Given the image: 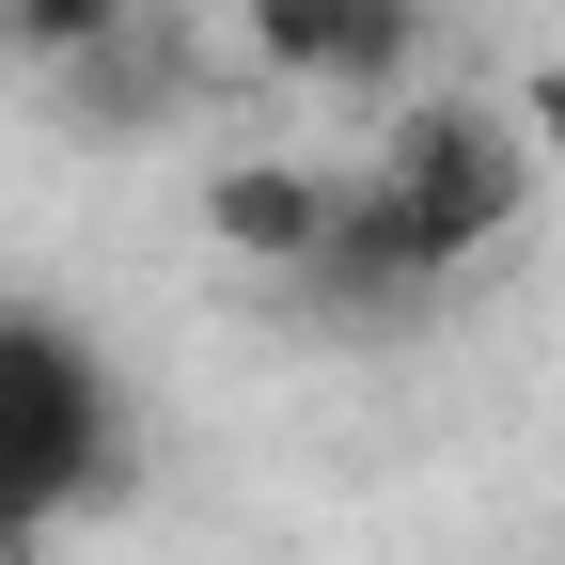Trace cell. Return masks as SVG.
Instances as JSON below:
<instances>
[{"mask_svg": "<svg viewBox=\"0 0 565 565\" xmlns=\"http://www.w3.org/2000/svg\"><path fill=\"white\" fill-rule=\"evenodd\" d=\"M126 17H141V0H0V63L63 79V63H95V47H110Z\"/></svg>", "mask_w": 565, "mask_h": 565, "instance_id": "obj_7", "label": "cell"}, {"mask_svg": "<svg viewBox=\"0 0 565 565\" xmlns=\"http://www.w3.org/2000/svg\"><path fill=\"white\" fill-rule=\"evenodd\" d=\"M393 17H424V0H393Z\"/></svg>", "mask_w": 565, "mask_h": 565, "instance_id": "obj_9", "label": "cell"}, {"mask_svg": "<svg viewBox=\"0 0 565 565\" xmlns=\"http://www.w3.org/2000/svg\"><path fill=\"white\" fill-rule=\"evenodd\" d=\"M63 95H79V126H158V110H189V47L158 17H126L95 63H63Z\"/></svg>", "mask_w": 565, "mask_h": 565, "instance_id": "obj_6", "label": "cell"}, {"mask_svg": "<svg viewBox=\"0 0 565 565\" xmlns=\"http://www.w3.org/2000/svg\"><path fill=\"white\" fill-rule=\"evenodd\" d=\"M236 32H252L267 79H299V95H393V63H408L393 0H236Z\"/></svg>", "mask_w": 565, "mask_h": 565, "instance_id": "obj_4", "label": "cell"}, {"mask_svg": "<svg viewBox=\"0 0 565 565\" xmlns=\"http://www.w3.org/2000/svg\"><path fill=\"white\" fill-rule=\"evenodd\" d=\"M110 487H126V377L95 362L79 315L0 299V565L79 534Z\"/></svg>", "mask_w": 565, "mask_h": 565, "instance_id": "obj_1", "label": "cell"}, {"mask_svg": "<svg viewBox=\"0 0 565 565\" xmlns=\"http://www.w3.org/2000/svg\"><path fill=\"white\" fill-rule=\"evenodd\" d=\"M534 141H519V110H487V95H408L393 110V141H377V189L408 204V236L440 252V267H487L519 221H534Z\"/></svg>", "mask_w": 565, "mask_h": 565, "instance_id": "obj_2", "label": "cell"}, {"mask_svg": "<svg viewBox=\"0 0 565 565\" xmlns=\"http://www.w3.org/2000/svg\"><path fill=\"white\" fill-rule=\"evenodd\" d=\"M330 204H345V173H315V158H221L204 173V236H221L252 282H299L330 252Z\"/></svg>", "mask_w": 565, "mask_h": 565, "instance_id": "obj_5", "label": "cell"}, {"mask_svg": "<svg viewBox=\"0 0 565 565\" xmlns=\"http://www.w3.org/2000/svg\"><path fill=\"white\" fill-rule=\"evenodd\" d=\"M519 141H534V158H565V79H534V110H519Z\"/></svg>", "mask_w": 565, "mask_h": 565, "instance_id": "obj_8", "label": "cell"}, {"mask_svg": "<svg viewBox=\"0 0 565 565\" xmlns=\"http://www.w3.org/2000/svg\"><path fill=\"white\" fill-rule=\"evenodd\" d=\"M440 282H456V267L408 236V204H393L377 173H345V204H330V252L299 267V299H330V315L393 330V315H424V299H440Z\"/></svg>", "mask_w": 565, "mask_h": 565, "instance_id": "obj_3", "label": "cell"}]
</instances>
